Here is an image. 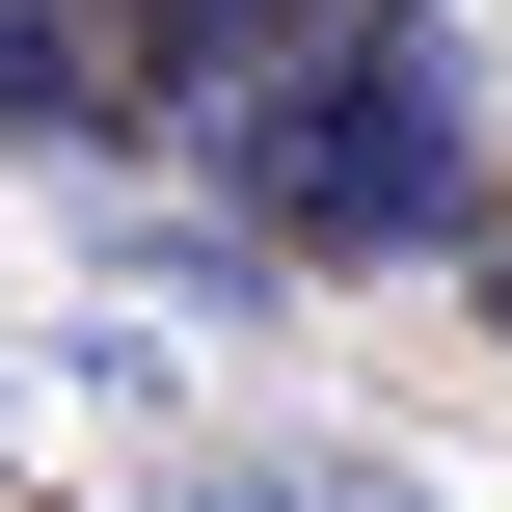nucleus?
Listing matches in <instances>:
<instances>
[{
	"label": "nucleus",
	"instance_id": "obj_1",
	"mask_svg": "<svg viewBox=\"0 0 512 512\" xmlns=\"http://www.w3.org/2000/svg\"><path fill=\"white\" fill-rule=\"evenodd\" d=\"M270 216H297V270H459L486 243V54H459V0H324Z\"/></svg>",
	"mask_w": 512,
	"mask_h": 512
},
{
	"label": "nucleus",
	"instance_id": "obj_2",
	"mask_svg": "<svg viewBox=\"0 0 512 512\" xmlns=\"http://www.w3.org/2000/svg\"><path fill=\"white\" fill-rule=\"evenodd\" d=\"M108 108H135V54L81 0H0V162H108Z\"/></svg>",
	"mask_w": 512,
	"mask_h": 512
},
{
	"label": "nucleus",
	"instance_id": "obj_3",
	"mask_svg": "<svg viewBox=\"0 0 512 512\" xmlns=\"http://www.w3.org/2000/svg\"><path fill=\"white\" fill-rule=\"evenodd\" d=\"M189 512H432V486H405V459H216Z\"/></svg>",
	"mask_w": 512,
	"mask_h": 512
},
{
	"label": "nucleus",
	"instance_id": "obj_4",
	"mask_svg": "<svg viewBox=\"0 0 512 512\" xmlns=\"http://www.w3.org/2000/svg\"><path fill=\"white\" fill-rule=\"evenodd\" d=\"M459 270H486V324H512V216H486V243H459Z\"/></svg>",
	"mask_w": 512,
	"mask_h": 512
},
{
	"label": "nucleus",
	"instance_id": "obj_5",
	"mask_svg": "<svg viewBox=\"0 0 512 512\" xmlns=\"http://www.w3.org/2000/svg\"><path fill=\"white\" fill-rule=\"evenodd\" d=\"M216 27H324V0H216Z\"/></svg>",
	"mask_w": 512,
	"mask_h": 512
}]
</instances>
